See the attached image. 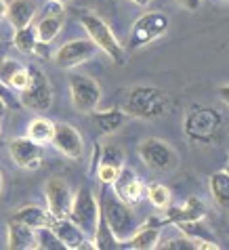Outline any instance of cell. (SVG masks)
I'll return each mask as SVG.
<instances>
[{
  "label": "cell",
  "mask_w": 229,
  "mask_h": 250,
  "mask_svg": "<svg viewBox=\"0 0 229 250\" xmlns=\"http://www.w3.org/2000/svg\"><path fill=\"white\" fill-rule=\"evenodd\" d=\"M225 120L221 112L210 105H191L183 118V133L187 141L198 145H214L221 141Z\"/></svg>",
  "instance_id": "1"
},
{
  "label": "cell",
  "mask_w": 229,
  "mask_h": 250,
  "mask_svg": "<svg viewBox=\"0 0 229 250\" xmlns=\"http://www.w3.org/2000/svg\"><path fill=\"white\" fill-rule=\"evenodd\" d=\"M170 97L156 86H133L124 99L122 112L141 120H156L168 114Z\"/></svg>",
  "instance_id": "2"
},
{
  "label": "cell",
  "mask_w": 229,
  "mask_h": 250,
  "mask_svg": "<svg viewBox=\"0 0 229 250\" xmlns=\"http://www.w3.org/2000/svg\"><path fill=\"white\" fill-rule=\"evenodd\" d=\"M80 23H82V27H84V32L88 34V40H91L99 51L105 53L114 63H118V65L126 63V53H124L122 44L118 42L114 32L109 30V25L103 21L99 15H95V13H82Z\"/></svg>",
  "instance_id": "3"
},
{
  "label": "cell",
  "mask_w": 229,
  "mask_h": 250,
  "mask_svg": "<svg viewBox=\"0 0 229 250\" xmlns=\"http://www.w3.org/2000/svg\"><path fill=\"white\" fill-rule=\"evenodd\" d=\"M101 217L105 221V225L109 227L112 235L118 240V244H124L139 227L130 206L120 202L116 196H109V193L103 196L101 200Z\"/></svg>",
  "instance_id": "4"
},
{
  "label": "cell",
  "mask_w": 229,
  "mask_h": 250,
  "mask_svg": "<svg viewBox=\"0 0 229 250\" xmlns=\"http://www.w3.org/2000/svg\"><path fill=\"white\" fill-rule=\"evenodd\" d=\"M67 217L80 227V231L84 233L86 238L93 240L97 223H99V217H101V208L88 187H80V189L74 193Z\"/></svg>",
  "instance_id": "5"
},
{
  "label": "cell",
  "mask_w": 229,
  "mask_h": 250,
  "mask_svg": "<svg viewBox=\"0 0 229 250\" xmlns=\"http://www.w3.org/2000/svg\"><path fill=\"white\" fill-rule=\"evenodd\" d=\"M139 158L154 172H172L179 166V154L168 141L149 137L139 143Z\"/></svg>",
  "instance_id": "6"
},
{
  "label": "cell",
  "mask_w": 229,
  "mask_h": 250,
  "mask_svg": "<svg viewBox=\"0 0 229 250\" xmlns=\"http://www.w3.org/2000/svg\"><path fill=\"white\" fill-rule=\"evenodd\" d=\"M27 86L19 93V101L21 105L27 109H34V112H46L53 103V88H51V82L44 76V72L36 65H30L27 67Z\"/></svg>",
  "instance_id": "7"
},
{
  "label": "cell",
  "mask_w": 229,
  "mask_h": 250,
  "mask_svg": "<svg viewBox=\"0 0 229 250\" xmlns=\"http://www.w3.org/2000/svg\"><path fill=\"white\" fill-rule=\"evenodd\" d=\"M168 25H170V19L168 15H164L160 11H149L141 15L135 21L133 30H130V36H128V46L130 48H143L147 46L149 42L162 38L166 32H168Z\"/></svg>",
  "instance_id": "8"
},
{
  "label": "cell",
  "mask_w": 229,
  "mask_h": 250,
  "mask_svg": "<svg viewBox=\"0 0 229 250\" xmlns=\"http://www.w3.org/2000/svg\"><path fill=\"white\" fill-rule=\"evenodd\" d=\"M69 86V99H72L74 109L80 114H88L99 105L101 101V86L99 82L93 80L91 76L84 74H72L67 80Z\"/></svg>",
  "instance_id": "9"
},
{
  "label": "cell",
  "mask_w": 229,
  "mask_h": 250,
  "mask_svg": "<svg viewBox=\"0 0 229 250\" xmlns=\"http://www.w3.org/2000/svg\"><path fill=\"white\" fill-rule=\"evenodd\" d=\"M97 51H99V48L88 38H76L55 51L53 63L61 69H72L76 65H82V63H86V61H91L97 55Z\"/></svg>",
  "instance_id": "10"
},
{
  "label": "cell",
  "mask_w": 229,
  "mask_h": 250,
  "mask_svg": "<svg viewBox=\"0 0 229 250\" xmlns=\"http://www.w3.org/2000/svg\"><path fill=\"white\" fill-rule=\"evenodd\" d=\"M112 187H114V196L126 206H135L145 198L143 181L139 179V175L133 168H126V166H122V170L118 172Z\"/></svg>",
  "instance_id": "11"
},
{
  "label": "cell",
  "mask_w": 229,
  "mask_h": 250,
  "mask_svg": "<svg viewBox=\"0 0 229 250\" xmlns=\"http://www.w3.org/2000/svg\"><path fill=\"white\" fill-rule=\"evenodd\" d=\"M51 143H53L55 149L61 151L63 156H67L69 160H80L84 156V141H82V135L67 122H55Z\"/></svg>",
  "instance_id": "12"
},
{
  "label": "cell",
  "mask_w": 229,
  "mask_h": 250,
  "mask_svg": "<svg viewBox=\"0 0 229 250\" xmlns=\"http://www.w3.org/2000/svg\"><path fill=\"white\" fill-rule=\"evenodd\" d=\"M44 196H46V206H48L46 210L53 219L67 217L74 193H72L69 185L63 181V179H59V177L48 179L46 185H44Z\"/></svg>",
  "instance_id": "13"
},
{
  "label": "cell",
  "mask_w": 229,
  "mask_h": 250,
  "mask_svg": "<svg viewBox=\"0 0 229 250\" xmlns=\"http://www.w3.org/2000/svg\"><path fill=\"white\" fill-rule=\"evenodd\" d=\"M51 231L57 235V240L61 242V244H63L65 250H86V248H95V246H93V240L86 238V235L80 231V227L76 225L69 217L53 219Z\"/></svg>",
  "instance_id": "14"
},
{
  "label": "cell",
  "mask_w": 229,
  "mask_h": 250,
  "mask_svg": "<svg viewBox=\"0 0 229 250\" xmlns=\"http://www.w3.org/2000/svg\"><path fill=\"white\" fill-rule=\"evenodd\" d=\"M9 154L19 168L36 170L42 164V147L38 143L30 141L27 137H17L9 143Z\"/></svg>",
  "instance_id": "15"
},
{
  "label": "cell",
  "mask_w": 229,
  "mask_h": 250,
  "mask_svg": "<svg viewBox=\"0 0 229 250\" xmlns=\"http://www.w3.org/2000/svg\"><path fill=\"white\" fill-rule=\"evenodd\" d=\"M126 118L128 116L122 109H93V112H88V120L99 135H114L116 130L124 126Z\"/></svg>",
  "instance_id": "16"
},
{
  "label": "cell",
  "mask_w": 229,
  "mask_h": 250,
  "mask_svg": "<svg viewBox=\"0 0 229 250\" xmlns=\"http://www.w3.org/2000/svg\"><path fill=\"white\" fill-rule=\"evenodd\" d=\"M6 248L9 250H34L36 248V229L17 221L6 225Z\"/></svg>",
  "instance_id": "17"
},
{
  "label": "cell",
  "mask_w": 229,
  "mask_h": 250,
  "mask_svg": "<svg viewBox=\"0 0 229 250\" xmlns=\"http://www.w3.org/2000/svg\"><path fill=\"white\" fill-rule=\"evenodd\" d=\"M38 13V4L34 2V0H11L9 4H6V19H9V23L19 30V27H25L34 21V17H36Z\"/></svg>",
  "instance_id": "18"
},
{
  "label": "cell",
  "mask_w": 229,
  "mask_h": 250,
  "mask_svg": "<svg viewBox=\"0 0 229 250\" xmlns=\"http://www.w3.org/2000/svg\"><path fill=\"white\" fill-rule=\"evenodd\" d=\"M11 221L23 223L32 229H44V227H51L53 217L48 214V210H44V208H40L36 204H27V206L19 208V210L11 217Z\"/></svg>",
  "instance_id": "19"
},
{
  "label": "cell",
  "mask_w": 229,
  "mask_h": 250,
  "mask_svg": "<svg viewBox=\"0 0 229 250\" xmlns=\"http://www.w3.org/2000/svg\"><path fill=\"white\" fill-rule=\"evenodd\" d=\"M208 189H210V196L214 200L221 210H227L229 206V170H217L212 172L210 179H208Z\"/></svg>",
  "instance_id": "20"
},
{
  "label": "cell",
  "mask_w": 229,
  "mask_h": 250,
  "mask_svg": "<svg viewBox=\"0 0 229 250\" xmlns=\"http://www.w3.org/2000/svg\"><path fill=\"white\" fill-rule=\"evenodd\" d=\"M206 214V206L200 198H187L185 204L181 208H170L168 219L166 223H179V221H193V219H202Z\"/></svg>",
  "instance_id": "21"
},
{
  "label": "cell",
  "mask_w": 229,
  "mask_h": 250,
  "mask_svg": "<svg viewBox=\"0 0 229 250\" xmlns=\"http://www.w3.org/2000/svg\"><path fill=\"white\" fill-rule=\"evenodd\" d=\"M130 248L135 250H151V248H158L160 244V227H154V225H143V227H137L135 233L126 240Z\"/></svg>",
  "instance_id": "22"
},
{
  "label": "cell",
  "mask_w": 229,
  "mask_h": 250,
  "mask_svg": "<svg viewBox=\"0 0 229 250\" xmlns=\"http://www.w3.org/2000/svg\"><path fill=\"white\" fill-rule=\"evenodd\" d=\"M53 130H55V122L44 116H38L27 124L25 137L38 145H46V143H51V139H53Z\"/></svg>",
  "instance_id": "23"
},
{
  "label": "cell",
  "mask_w": 229,
  "mask_h": 250,
  "mask_svg": "<svg viewBox=\"0 0 229 250\" xmlns=\"http://www.w3.org/2000/svg\"><path fill=\"white\" fill-rule=\"evenodd\" d=\"M36 27V38L40 44H48L53 42L55 38H57V34L61 32V27H63V15H55V13H51V15L42 17L38 21Z\"/></svg>",
  "instance_id": "24"
},
{
  "label": "cell",
  "mask_w": 229,
  "mask_h": 250,
  "mask_svg": "<svg viewBox=\"0 0 229 250\" xmlns=\"http://www.w3.org/2000/svg\"><path fill=\"white\" fill-rule=\"evenodd\" d=\"M177 227L181 229V233H185L189 240H193L198 244V242H206V240H214L212 231L208 229L200 219H193V221H179Z\"/></svg>",
  "instance_id": "25"
},
{
  "label": "cell",
  "mask_w": 229,
  "mask_h": 250,
  "mask_svg": "<svg viewBox=\"0 0 229 250\" xmlns=\"http://www.w3.org/2000/svg\"><path fill=\"white\" fill-rule=\"evenodd\" d=\"M13 44H15V48H19L21 53H36L38 48V38H36V27L25 25V27H19V30H15V36H13Z\"/></svg>",
  "instance_id": "26"
},
{
  "label": "cell",
  "mask_w": 229,
  "mask_h": 250,
  "mask_svg": "<svg viewBox=\"0 0 229 250\" xmlns=\"http://www.w3.org/2000/svg\"><path fill=\"white\" fill-rule=\"evenodd\" d=\"M145 196H147L149 204L158 208V210H166L170 206V189L162 183H151L145 187Z\"/></svg>",
  "instance_id": "27"
},
{
  "label": "cell",
  "mask_w": 229,
  "mask_h": 250,
  "mask_svg": "<svg viewBox=\"0 0 229 250\" xmlns=\"http://www.w3.org/2000/svg\"><path fill=\"white\" fill-rule=\"evenodd\" d=\"M93 246L99 250V248H116L118 246V240L112 235L109 227L105 225L103 217H99V223H97V229H95V235H93Z\"/></svg>",
  "instance_id": "28"
},
{
  "label": "cell",
  "mask_w": 229,
  "mask_h": 250,
  "mask_svg": "<svg viewBox=\"0 0 229 250\" xmlns=\"http://www.w3.org/2000/svg\"><path fill=\"white\" fill-rule=\"evenodd\" d=\"M36 250H65V248L57 240V235L51 231V227H44V229H36Z\"/></svg>",
  "instance_id": "29"
},
{
  "label": "cell",
  "mask_w": 229,
  "mask_h": 250,
  "mask_svg": "<svg viewBox=\"0 0 229 250\" xmlns=\"http://www.w3.org/2000/svg\"><path fill=\"white\" fill-rule=\"evenodd\" d=\"M97 162L114 166V168H122L124 166V151L120 147H116V145H107V147L101 151V160H97Z\"/></svg>",
  "instance_id": "30"
},
{
  "label": "cell",
  "mask_w": 229,
  "mask_h": 250,
  "mask_svg": "<svg viewBox=\"0 0 229 250\" xmlns=\"http://www.w3.org/2000/svg\"><path fill=\"white\" fill-rule=\"evenodd\" d=\"M19 67H23V65L19 63V61H15V59H9V57L0 59V82H2L6 88H9L13 76H15V72Z\"/></svg>",
  "instance_id": "31"
},
{
  "label": "cell",
  "mask_w": 229,
  "mask_h": 250,
  "mask_svg": "<svg viewBox=\"0 0 229 250\" xmlns=\"http://www.w3.org/2000/svg\"><path fill=\"white\" fill-rule=\"evenodd\" d=\"M166 250H196V242L189 238H172L164 244Z\"/></svg>",
  "instance_id": "32"
},
{
  "label": "cell",
  "mask_w": 229,
  "mask_h": 250,
  "mask_svg": "<svg viewBox=\"0 0 229 250\" xmlns=\"http://www.w3.org/2000/svg\"><path fill=\"white\" fill-rule=\"evenodd\" d=\"M27 80H30V76H27V67H19L17 72H15V76H13L9 88H15V91L21 93L23 88L27 86Z\"/></svg>",
  "instance_id": "33"
},
{
  "label": "cell",
  "mask_w": 229,
  "mask_h": 250,
  "mask_svg": "<svg viewBox=\"0 0 229 250\" xmlns=\"http://www.w3.org/2000/svg\"><path fill=\"white\" fill-rule=\"evenodd\" d=\"M175 2H177L179 6H183L185 11L193 13V11H198V9H200V4H202V0H175Z\"/></svg>",
  "instance_id": "34"
},
{
  "label": "cell",
  "mask_w": 229,
  "mask_h": 250,
  "mask_svg": "<svg viewBox=\"0 0 229 250\" xmlns=\"http://www.w3.org/2000/svg\"><path fill=\"white\" fill-rule=\"evenodd\" d=\"M130 2L137 4V6H143V9H145V6H149V4H151V0H130Z\"/></svg>",
  "instance_id": "35"
},
{
  "label": "cell",
  "mask_w": 229,
  "mask_h": 250,
  "mask_svg": "<svg viewBox=\"0 0 229 250\" xmlns=\"http://www.w3.org/2000/svg\"><path fill=\"white\" fill-rule=\"evenodd\" d=\"M4 114H6V101H4V97H0V118Z\"/></svg>",
  "instance_id": "36"
},
{
  "label": "cell",
  "mask_w": 229,
  "mask_h": 250,
  "mask_svg": "<svg viewBox=\"0 0 229 250\" xmlns=\"http://www.w3.org/2000/svg\"><path fill=\"white\" fill-rule=\"evenodd\" d=\"M4 15H6V2L0 0V19H4Z\"/></svg>",
  "instance_id": "37"
},
{
  "label": "cell",
  "mask_w": 229,
  "mask_h": 250,
  "mask_svg": "<svg viewBox=\"0 0 229 250\" xmlns=\"http://www.w3.org/2000/svg\"><path fill=\"white\" fill-rule=\"evenodd\" d=\"M219 93H221V97H223V101H227V93H229V88H227V84H223L219 88Z\"/></svg>",
  "instance_id": "38"
},
{
  "label": "cell",
  "mask_w": 229,
  "mask_h": 250,
  "mask_svg": "<svg viewBox=\"0 0 229 250\" xmlns=\"http://www.w3.org/2000/svg\"><path fill=\"white\" fill-rule=\"evenodd\" d=\"M4 189V175H2V170H0V193H2Z\"/></svg>",
  "instance_id": "39"
},
{
  "label": "cell",
  "mask_w": 229,
  "mask_h": 250,
  "mask_svg": "<svg viewBox=\"0 0 229 250\" xmlns=\"http://www.w3.org/2000/svg\"><path fill=\"white\" fill-rule=\"evenodd\" d=\"M0 97H6V86L0 82Z\"/></svg>",
  "instance_id": "40"
},
{
  "label": "cell",
  "mask_w": 229,
  "mask_h": 250,
  "mask_svg": "<svg viewBox=\"0 0 229 250\" xmlns=\"http://www.w3.org/2000/svg\"><path fill=\"white\" fill-rule=\"evenodd\" d=\"M53 2H59V4H63V6H65V4L72 2V0H53Z\"/></svg>",
  "instance_id": "41"
},
{
  "label": "cell",
  "mask_w": 229,
  "mask_h": 250,
  "mask_svg": "<svg viewBox=\"0 0 229 250\" xmlns=\"http://www.w3.org/2000/svg\"><path fill=\"white\" fill-rule=\"evenodd\" d=\"M2 51H4V46H2V42H0V57H2Z\"/></svg>",
  "instance_id": "42"
},
{
  "label": "cell",
  "mask_w": 229,
  "mask_h": 250,
  "mask_svg": "<svg viewBox=\"0 0 229 250\" xmlns=\"http://www.w3.org/2000/svg\"><path fill=\"white\" fill-rule=\"evenodd\" d=\"M219 2H227V0H219Z\"/></svg>",
  "instance_id": "43"
}]
</instances>
